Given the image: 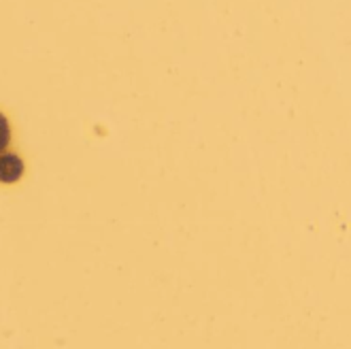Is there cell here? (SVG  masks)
<instances>
[{
    "label": "cell",
    "mask_w": 351,
    "mask_h": 349,
    "mask_svg": "<svg viewBox=\"0 0 351 349\" xmlns=\"http://www.w3.org/2000/svg\"><path fill=\"white\" fill-rule=\"evenodd\" d=\"M24 175V160L17 154H3L0 156V181L15 183Z\"/></svg>",
    "instance_id": "cell-1"
},
{
    "label": "cell",
    "mask_w": 351,
    "mask_h": 349,
    "mask_svg": "<svg viewBox=\"0 0 351 349\" xmlns=\"http://www.w3.org/2000/svg\"><path fill=\"white\" fill-rule=\"evenodd\" d=\"M11 141V126H9V119L5 117V113H0V154L3 149L9 145Z\"/></svg>",
    "instance_id": "cell-2"
}]
</instances>
